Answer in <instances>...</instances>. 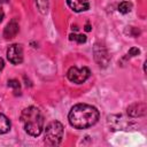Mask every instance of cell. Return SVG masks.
<instances>
[{"instance_id":"15","label":"cell","mask_w":147,"mask_h":147,"mask_svg":"<svg viewBox=\"0 0 147 147\" xmlns=\"http://www.w3.org/2000/svg\"><path fill=\"white\" fill-rule=\"evenodd\" d=\"M139 54H140V49L137 48V47H132L127 52V56H136V55H139Z\"/></svg>"},{"instance_id":"6","label":"cell","mask_w":147,"mask_h":147,"mask_svg":"<svg viewBox=\"0 0 147 147\" xmlns=\"http://www.w3.org/2000/svg\"><path fill=\"white\" fill-rule=\"evenodd\" d=\"M94 59H95L96 63L102 68L107 67V64L110 60V56L108 54L107 48L99 42H96L94 46Z\"/></svg>"},{"instance_id":"13","label":"cell","mask_w":147,"mask_h":147,"mask_svg":"<svg viewBox=\"0 0 147 147\" xmlns=\"http://www.w3.org/2000/svg\"><path fill=\"white\" fill-rule=\"evenodd\" d=\"M69 39L70 40H74L78 44H83L86 41V36L85 34H77V33H71L69 34Z\"/></svg>"},{"instance_id":"7","label":"cell","mask_w":147,"mask_h":147,"mask_svg":"<svg viewBox=\"0 0 147 147\" xmlns=\"http://www.w3.org/2000/svg\"><path fill=\"white\" fill-rule=\"evenodd\" d=\"M146 103L145 102H136L127 107V115L131 117H140L146 115Z\"/></svg>"},{"instance_id":"4","label":"cell","mask_w":147,"mask_h":147,"mask_svg":"<svg viewBox=\"0 0 147 147\" xmlns=\"http://www.w3.org/2000/svg\"><path fill=\"white\" fill-rule=\"evenodd\" d=\"M91 76V71L87 67L83 68H77V67H71L69 68L67 72V77L70 82L75 84H83L85 83Z\"/></svg>"},{"instance_id":"16","label":"cell","mask_w":147,"mask_h":147,"mask_svg":"<svg viewBox=\"0 0 147 147\" xmlns=\"http://www.w3.org/2000/svg\"><path fill=\"white\" fill-rule=\"evenodd\" d=\"M3 67H5V61H3V59L0 56V71L3 69Z\"/></svg>"},{"instance_id":"1","label":"cell","mask_w":147,"mask_h":147,"mask_svg":"<svg viewBox=\"0 0 147 147\" xmlns=\"http://www.w3.org/2000/svg\"><path fill=\"white\" fill-rule=\"evenodd\" d=\"M99 117H100L99 110L95 107L86 103L75 105L68 114V119L70 125L78 130L93 126L99 121Z\"/></svg>"},{"instance_id":"14","label":"cell","mask_w":147,"mask_h":147,"mask_svg":"<svg viewBox=\"0 0 147 147\" xmlns=\"http://www.w3.org/2000/svg\"><path fill=\"white\" fill-rule=\"evenodd\" d=\"M7 85H8L9 87L14 88L15 92H17V91L20 92V91H21V84H20V82H18L17 79H9Z\"/></svg>"},{"instance_id":"12","label":"cell","mask_w":147,"mask_h":147,"mask_svg":"<svg viewBox=\"0 0 147 147\" xmlns=\"http://www.w3.org/2000/svg\"><path fill=\"white\" fill-rule=\"evenodd\" d=\"M131 8H132V3L129 2V1H122L119 5H118V11L122 13V14H127L131 11Z\"/></svg>"},{"instance_id":"11","label":"cell","mask_w":147,"mask_h":147,"mask_svg":"<svg viewBox=\"0 0 147 147\" xmlns=\"http://www.w3.org/2000/svg\"><path fill=\"white\" fill-rule=\"evenodd\" d=\"M36 1V6L38 8V10L41 14H46L48 10V6H49V0H34Z\"/></svg>"},{"instance_id":"5","label":"cell","mask_w":147,"mask_h":147,"mask_svg":"<svg viewBox=\"0 0 147 147\" xmlns=\"http://www.w3.org/2000/svg\"><path fill=\"white\" fill-rule=\"evenodd\" d=\"M7 59L13 64H20L23 62V48L20 44H13L7 49Z\"/></svg>"},{"instance_id":"9","label":"cell","mask_w":147,"mask_h":147,"mask_svg":"<svg viewBox=\"0 0 147 147\" xmlns=\"http://www.w3.org/2000/svg\"><path fill=\"white\" fill-rule=\"evenodd\" d=\"M20 31V26H18V23L16 21V18H13L5 28L3 30V37L6 39H11L14 38Z\"/></svg>"},{"instance_id":"3","label":"cell","mask_w":147,"mask_h":147,"mask_svg":"<svg viewBox=\"0 0 147 147\" xmlns=\"http://www.w3.org/2000/svg\"><path fill=\"white\" fill-rule=\"evenodd\" d=\"M63 138V125L59 121L51 122L45 127V142L49 146H57Z\"/></svg>"},{"instance_id":"18","label":"cell","mask_w":147,"mask_h":147,"mask_svg":"<svg viewBox=\"0 0 147 147\" xmlns=\"http://www.w3.org/2000/svg\"><path fill=\"white\" fill-rule=\"evenodd\" d=\"M85 30H86V31H90V30H91V29H90V25H88V24H86V28H85Z\"/></svg>"},{"instance_id":"2","label":"cell","mask_w":147,"mask_h":147,"mask_svg":"<svg viewBox=\"0 0 147 147\" xmlns=\"http://www.w3.org/2000/svg\"><path fill=\"white\" fill-rule=\"evenodd\" d=\"M21 122L25 132L32 137H38L44 129V116L39 108L30 106L22 110Z\"/></svg>"},{"instance_id":"8","label":"cell","mask_w":147,"mask_h":147,"mask_svg":"<svg viewBox=\"0 0 147 147\" xmlns=\"http://www.w3.org/2000/svg\"><path fill=\"white\" fill-rule=\"evenodd\" d=\"M67 3L76 13L86 11L87 9H90L88 0H67Z\"/></svg>"},{"instance_id":"10","label":"cell","mask_w":147,"mask_h":147,"mask_svg":"<svg viewBox=\"0 0 147 147\" xmlns=\"http://www.w3.org/2000/svg\"><path fill=\"white\" fill-rule=\"evenodd\" d=\"M10 130V121L7 116L0 113V134L7 133Z\"/></svg>"},{"instance_id":"19","label":"cell","mask_w":147,"mask_h":147,"mask_svg":"<svg viewBox=\"0 0 147 147\" xmlns=\"http://www.w3.org/2000/svg\"><path fill=\"white\" fill-rule=\"evenodd\" d=\"M6 1H8V0H0V3H2V2H6Z\"/></svg>"},{"instance_id":"17","label":"cell","mask_w":147,"mask_h":147,"mask_svg":"<svg viewBox=\"0 0 147 147\" xmlns=\"http://www.w3.org/2000/svg\"><path fill=\"white\" fill-rule=\"evenodd\" d=\"M3 16H5V13H3V10H2L1 7H0V22L3 20Z\"/></svg>"}]
</instances>
